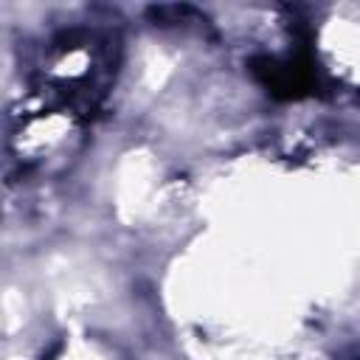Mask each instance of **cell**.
I'll list each match as a JSON object with an SVG mask.
<instances>
[{"label":"cell","mask_w":360,"mask_h":360,"mask_svg":"<svg viewBox=\"0 0 360 360\" xmlns=\"http://www.w3.org/2000/svg\"><path fill=\"white\" fill-rule=\"evenodd\" d=\"M250 73L276 98H301L318 87V70L307 51L295 53L292 59L256 56L250 62Z\"/></svg>","instance_id":"cell-1"}]
</instances>
